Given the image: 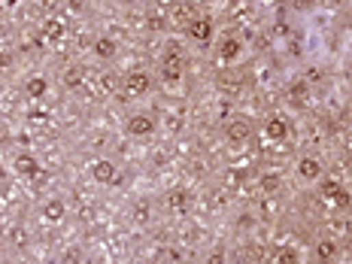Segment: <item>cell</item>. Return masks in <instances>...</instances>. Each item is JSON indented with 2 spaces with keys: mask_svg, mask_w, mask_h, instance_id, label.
Instances as JSON below:
<instances>
[{
  "mask_svg": "<svg viewBox=\"0 0 352 264\" xmlns=\"http://www.w3.org/2000/svg\"><path fill=\"white\" fill-rule=\"evenodd\" d=\"M243 55H246V46H243V40L237 37V34H219L216 37V43H213V58L219 61V64L225 67H231V64H237V61H243Z\"/></svg>",
  "mask_w": 352,
  "mask_h": 264,
  "instance_id": "2",
  "label": "cell"
},
{
  "mask_svg": "<svg viewBox=\"0 0 352 264\" xmlns=\"http://www.w3.org/2000/svg\"><path fill=\"white\" fill-rule=\"evenodd\" d=\"M192 207H194V198L188 189H171L164 194V210L171 216H186V213H192Z\"/></svg>",
  "mask_w": 352,
  "mask_h": 264,
  "instance_id": "9",
  "label": "cell"
},
{
  "mask_svg": "<svg viewBox=\"0 0 352 264\" xmlns=\"http://www.w3.org/2000/svg\"><path fill=\"white\" fill-rule=\"evenodd\" d=\"M304 79L310 82V85H313V82H319V79H325V70H322V67H310V70L304 73Z\"/></svg>",
  "mask_w": 352,
  "mask_h": 264,
  "instance_id": "25",
  "label": "cell"
},
{
  "mask_svg": "<svg viewBox=\"0 0 352 264\" xmlns=\"http://www.w3.org/2000/svg\"><path fill=\"white\" fill-rule=\"evenodd\" d=\"M40 216H43L49 225H58V222H64V216H67L64 198H46L43 207H40Z\"/></svg>",
  "mask_w": 352,
  "mask_h": 264,
  "instance_id": "13",
  "label": "cell"
},
{
  "mask_svg": "<svg viewBox=\"0 0 352 264\" xmlns=\"http://www.w3.org/2000/svg\"><path fill=\"white\" fill-rule=\"evenodd\" d=\"M155 88V76L149 70H143V67H137V70H128L122 76V92L128 97H146Z\"/></svg>",
  "mask_w": 352,
  "mask_h": 264,
  "instance_id": "6",
  "label": "cell"
},
{
  "mask_svg": "<svg viewBox=\"0 0 352 264\" xmlns=\"http://www.w3.org/2000/svg\"><path fill=\"white\" fill-rule=\"evenodd\" d=\"M340 252L352 255V234H347V237H343V243H340Z\"/></svg>",
  "mask_w": 352,
  "mask_h": 264,
  "instance_id": "26",
  "label": "cell"
},
{
  "mask_svg": "<svg viewBox=\"0 0 352 264\" xmlns=\"http://www.w3.org/2000/svg\"><path fill=\"white\" fill-rule=\"evenodd\" d=\"M46 37H49V40L64 37V25H61V22H49V25H46Z\"/></svg>",
  "mask_w": 352,
  "mask_h": 264,
  "instance_id": "24",
  "label": "cell"
},
{
  "mask_svg": "<svg viewBox=\"0 0 352 264\" xmlns=\"http://www.w3.org/2000/svg\"><path fill=\"white\" fill-rule=\"evenodd\" d=\"M22 92H25L27 101H43V97L49 94V79H46V76H40V73L37 76H27Z\"/></svg>",
  "mask_w": 352,
  "mask_h": 264,
  "instance_id": "15",
  "label": "cell"
},
{
  "mask_svg": "<svg viewBox=\"0 0 352 264\" xmlns=\"http://www.w3.org/2000/svg\"><path fill=\"white\" fill-rule=\"evenodd\" d=\"M91 55L101 61H112L118 55V43L116 37H110V34H101V37H95V43H91Z\"/></svg>",
  "mask_w": 352,
  "mask_h": 264,
  "instance_id": "14",
  "label": "cell"
},
{
  "mask_svg": "<svg viewBox=\"0 0 352 264\" xmlns=\"http://www.w3.org/2000/svg\"><path fill=\"white\" fill-rule=\"evenodd\" d=\"M222 134L231 146H243L255 137V124H252V119H246V116H231V119L222 124Z\"/></svg>",
  "mask_w": 352,
  "mask_h": 264,
  "instance_id": "5",
  "label": "cell"
},
{
  "mask_svg": "<svg viewBox=\"0 0 352 264\" xmlns=\"http://www.w3.org/2000/svg\"><path fill=\"white\" fill-rule=\"evenodd\" d=\"M10 240H12V246H18V249H25L27 243H31V237H27V231H25V228H12Z\"/></svg>",
  "mask_w": 352,
  "mask_h": 264,
  "instance_id": "23",
  "label": "cell"
},
{
  "mask_svg": "<svg viewBox=\"0 0 352 264\" xmlns=\"http://www.w3.org/2000/svg\"><path fill=\"white\" fill-rule=\"evenodd\" d=\"M155 131H158V119H155L152 113H131L128 119H125V134L131 137V140H149L155 137Z\"/></svg>",
  "mask_w": 352,
  "mask_h": 264,
  "instance_id": "4",
  "label": "cell"
},
{
  "mask_svg": "<svg viewBox=\"0 0 352 264\" xmlns=\"http://www.w3.org/2000/svg\"><path fill=\"white\" fill-rule=\"evenodd\" d=\"M116 88H122V79H118V76L112 73V70L97 76V92H101V94H112Z\"/></svg>",
  "mask_w": 352,
  "mask_h": 264,
  "instance_id": "20",
  "label": "cell"
},
{
  "mask_svg": "<svg viewBox=\"0 0 352 264\" xmlns=\"http://www.w3.org/2000/svg\"><path fill=\"white\" fill-rule=\"evenodd\" d=\"M12 173L22 179H37L40 176V158L31 149H22L12 155Z\"/></svg>",
  "mask_w": 352,
  "mask_h": 264,
  "instance_id": "10",
  "label": "cell"
},
{
  "mask_svg": "<svg viewBox=\"0 0 352 264\" xmlns=\"http://www.w3.org/2000/svg\"><path fill=\"white\" fill-rule=\"evenodd\" d=\"M182 34H186L188 43L198 46V49H213L216 37H219V34H216L213 16H207V12H194V16L182 25Z\"/></svg>",
  "mask_w": 352,
  "mask_h": 264,
  "instance_id": "1",
  "label": "cell"
},
{
  "mask_svg": "<svg viewBox=\"0 0 352 264\" xmlns=\"http://www.w3.org/2000/svg\"><path fill=\"white\" fill-rule=\"evenodd\" d=\"M82 261H86L82 246H67L64 252H61V264H82Z\"/></svg>",
  "mask_w": 352,
  "mask_h": 264,
  "instance_id": "22",
  "label": "cell"
},
{
  "mask_svg": "<svg viewBox=\"0 0 352 264\" xmlns=\"http://www.w3.org/2000/svg\"><path fill=\"white\" fill-rule=\"evenodd\" d=\"M271 264H301V249L298 246H277L271 252Z\"/></svg>",
  "mask_w": 352,
  "mask_h": 264,
  "instance_id": "19",
  "label": "cell"
},
{
  "mask_svg": "<svg viewBox=\"0 0 352 264\" xmlns=\"http://www.w3.org/2000/svg\"><path fill=\"white\" fill-rule=\"evenodd\" d=\"M310 92H313V85H310L304 76H298V79H292L286 85V103L288 107H294V109H307Z\"/></svg>",
  "mask_w": 352,
  "mask_h": 264,
  "instance_id": "11",
  "label": "cell"
},
{
  "mask_svg": "<svg viewBox=\"0 0 352 264\" xmlns=\"http://www.w3.org/2000/svg\"><path fill=\"white\" fill-rule=\"evenodd\" d=\"M340 243H337L334 237H319L310 246V259H313V264H337L340 261Z\"/></svg>",
  "mask_w": 352,
  "mask_h": 264,
  "instance_id": "8",
  "label": "cell"
},
{
  "mask_svg": "<svg viewBox=\"0 0 352 264\" xmlns=\"http://www.w3.org/2000/svg\"><path fill=\"white\" fill-rule=\"evenodd\" d=\"M228 259H231V255H228V249H225L222 243L203 252V264H228Z\"/></svg>",
  "mask_w": 352,
  "mask_h": 264,
  "instance_id": "21",
  "label": "cell"
},
{
  "mask_svg": "<svg viewBox=\"0 0 352 264\" xmlns=\"http://www.w3.org/2000/svg\"><path fill=\"white\" fill-rule=\"evenodd\" d=\"M61 82H64L67 92H79L86 85V67L82 64H70L64 73H61Z\"/></svg>",
  "mask_w": 352,
  "mask_h": 264,
  "instance_id": "18",
  "label": "cell"
},
{
  "mask_svg": "<svg viewBox=\"0 0 352 264\" xmlns=\"http://www.w3.org/2000/svg\"><path fill=\"white\" fill-rule=\"evenodd\" d=\"M88 176L95 179L97 185H112L118 179V168L110 158H95V161L88 164Z\"/></svg>",
  "mask_w": 352,
  "mask_h": 264,
  "instance_id": "12",
  "label": "cell"
},
{
  "mask_svg": "<svg viewBox=\"0 0 352 264\" xmlns=\"http://www.w3.org/2000/svg\"><path fill=\"white\" fill-rule=\"evenodd\" d=\"M182 76H186L182 73V64H158V82L164 88H171V92L182 85Z\"/></svg>",
  "mask_w": 352,
  "mask_h": 264,
  "instance_id": "16",
  "label": "cell"
},
{
  "mask_svg": "<svg viewBox=\"0 0 352 264\" xmlns=\"http://www.w3.org/2000/svg\"><path fill=\"white\" fill-rule=\"evenodd\" d=\"M10 64H12L10 55H0V67H10Z\"/></svg>",
  "mask_w": 352,
  "mask_h": 264,
  "instance_id": "27",
  "label": "cell"
},
{
  "mask_svg": "<svg viewBox=\"0 0 352 264\" xmlns=\"http://www.w3.org/2000/svg\"><path fill=\"white\" fill-rule=\"evenodd\" d=\"M262 137L267 143H286L288 140V134H292V124H288L286 116H279V113H271L267 119L262 122Z\"/></svg>",
  "mask_w": 352,
  "mask_h": 264,
  "instance_id": "7",
  "label": "cell"
},
{
  "mask_svg": "<svg viewBox=\"0 0 352 264\" xmlns=\"http://www.w3.org/2000/svg\"><path fill=\"white\" fill-rule=\"evenodd\" d=\"M258 189H262L267 198H273V194L283 189V173L279 170H262L258 173Z\"/></svg>",
  "mask_w": 352,
  "mask_h": 264,
  "instance_id": "17",
  "label": "cell"
},
{
  "mask_svg": "<svg viewBox=\"0 0 352 264\" xmlns=\"http://www.w3.org/2000/svg\"><path fill=\"white\" fill-rule=\"evenodd\" d=\"M292 170H294V179H298V183L316 185L322 176H325V161H322L319 155H313V152H304V155L294 158Z\"/></svg>",
  "mask_w": 352,
  "mask_h": 264,
  "instance_id": "3",
  "label": "cell"
}]
</instances>
